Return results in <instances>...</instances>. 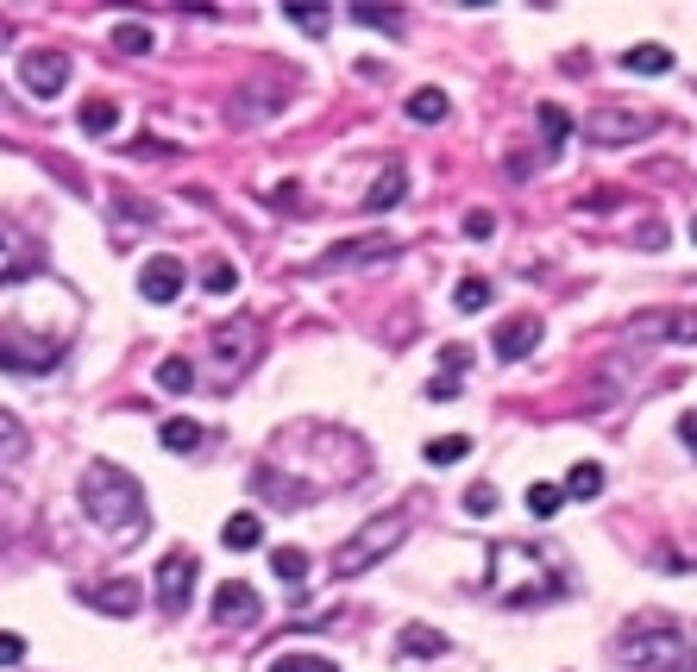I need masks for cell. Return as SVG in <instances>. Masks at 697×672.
<instances>
[{"instance_id": "1", "label": "cell", "mask_w": 697, "mask_h": 672, "mask_svg": "<svg viewBox=\"0 0 697 672\" xmlns=\"http://www.w3.org/2000/svg\"><path fill=\"white\" fill-rule=\"evenodd\" d=\"M82 516L95 521L107 540H138L145 528H152V509H145V490H138V478L126 472V465L114 459H89L82 465Z\"/></svg>"}, {"instance_id": "2", "label": "cell", "mask_w": 697, "mask_h": 672, "mask_svg": "<svg viewBox=\"0 0 697 672\" xmlns=\"http://www.w3.org/2000/svg\"><path fill=\"white\" fill-rule=\"evenodd\" d=\"M485 591L497 603H516V610H534V603H553L565 591V572L534 547V540H497L485 559Z\"/></svg>"}, {"instance_id": "3", "label": "cell", "mask_w": 697, "mask_h": 672, "mask_svg": "<svg viewBox=\"0 0 697 672\" xmlns=\"http://www.w3.org/2000/svg\"><path fill=\"white\" fill-rule=\"evenodd\" d=\"M616 672H697V648L673 616H628L616 634Z\"/></svg>"}, {"instance_id": "4", "label": "cell", "mask_w": 697, "mask_h": 672, "mask_svg": "<svg viewBox=\"0 0 697 672\" xmlns=\"http://www.w3.org/2000/svg\"><path fill=\"white\" fill-rule=\"evenodd\" d=\"M408 535V509H384V516H371L358 535L340 547V559H333V572L340 578H358V572H371L377 559H389V547Z\"/></svg>"}, {"instance_id": "5", "label": "cell", "mask_w": 697, "mask_h": 672, "mask_svg": "<svg viewBox=\"0 0 697 672\" xmlns=\"http://www.w3.org/2000/svg\"><path fill=\"white\" fill-rule=\"evenodd\" d=\"M252 359H258V321L252 314H232V321L214 333V384H239Z\"/></svg>"}, {"instance_id": "6", "label": "cell", "mask_w": 697, "mask_h": 672, "mask_svg": "<svg viewBox=\"0 0 697 672\" xmlns=\"http://www.w3.org/2000/svg\"><path fill=\"white\" fill-rule=\"evenodd\" d=\"M195 572H201L195 547H170V554L157 559V578H152L157 610H164V616H183V610H189V597H195Z\"/></svg>"}, {"instance_id": "7", "label": "cell", "mask_w": 697, "mask_h": 672, "mask_svg": "<svg viewBox=\"0 0 697 672\" xmlns=\"http://www.w3.org/2000/svg\"><path fill=\"white\" fill-rule=\"evenodd\" d=\"M63 365L58 340H32V333H13L0 327V371H20V378H44V371Z\"/></svg>"}, {"instance_id": "8", "label": "cell", "mask_w": 697, "mask_h": 672, "mask_svg": "<svg viewBox=\"0 0 697 672\" xmlns=\"http://www.w3.org/2000/svg\"><path fill=\"white\" fill-rule=\"evenodd\" d=\"M396 258V239L389 232H371V239H340L333 251L314 258V277H333V270H352V265H389Z\"/></svg>"}, {"instance_id": "9", "label": "cell", "mask_w": 697, "mask_h": 672, "mask_svg": "<svg viewBox=\"0 0 697 672\" xmlns=\"http://www.w3.org/2000/svg\"><path fill=\"white\" fill-rule=\"evenodd\" d=\"M39 265H44L39 239L13 220H0V283H25V277H39Z\"/></svg>"}, {"instance_id": "10", "label": "cell", "mask_w": 697, "mask_h": 672, "mask_svg": "<svg viewBox=\"0 0 697 672\" xmlns=\"http://www.w3.org/2000/svg\"><path fill=\"white\" fill-rule=\"evenodd\" d=\"M20 89L39 95V101L63 95V89H70V58H63V51H25L20 58Z\"/></svg>"}, {"instance_id": "11", "label": "cell", "mask_w": 697, "mask_h": 672, "mask_svg": "<svg viewBox=\"0 0 697 672\" xmlns=\"http://www.w3.org/2000/svg\"><path fill=\"white\" fill-rule=\"evenodd\" d=\"M584 133H591V145H635V138L654 133V114H622V107H597V114L584 120Z\"/></svg>"}, {"instance_id": "12", "label": "cell", "mask_w": 697, "mask_h": 672, "mask_svg": "<svg viewBox=\"0 0 697 672\" xmlns=\"http://www.w3.org/2000/svg\"><path fill=\"white\" fill-rule=\"evenodd\" d=\"M138 296H145V302H176V296H183V258H170V251L145 258V265H138Z\"/></svg>"}, {"instance_id": "13", "label": "cell", "mask_w": 697, "mask_h": 672, "mask_svg": "<svg viewBox=\"0 0 697 672\" xmlns=\"http://www.w3.org/2000/svg\"><path fill=\"white\" fill-rule=\"evenodd\" d=\"M258 610H264V603H258V591H252V585H239V578H227V585L214 591V616H220L227 629H246V622H258Z\"/></svg>"}, {"instance_id": "14", "label": "cell", "mask_w": 697, "mask_h": 672, "mask_svg": "<svg viewBox=\"0 0 697 672\" xmlns=\"http://www.w3.org/2000/svg\"><path fill=\"white\" fill-rule=\"evenodd\" d=\"M534 347H541V314H516V321L497 327V359H503V365L528 359Z\"/></svg>"}, {"instance_id": "15", "label": "cell", "mask_w": 697, "mask_h": 672, "mask_svg": "<svg viewBox=\"0 0 697 672\" xmlns=\"http://www.w3.org/2000/svg\"><path fill=\"white\" fill-rule=\"evenodd\" d=\"M220 547H227V554H258V547H264V516H258V509H232L227 528H220Z\"/></svg>"}, {"instance_id": "16", "label": "cell", "mask_w": 697, "mask_h": 672, "mask_svg": "<svg viewBox=\"0 0 697 672\" xmlns=\"http://www.w3.org/2000/svg\"><path fill=\"white\" fill-rule=\"evenodd\" d=\"M446 648H452V641H446L434 622H403V634H396V653H403V660H440Z\"/></svg>"}, {"instance_id": "17", "label": "cell", "mask_w": 697, "mask_h": 672, "mask_svg": "<svg viewBox=\"0 0 697 672\" xmlns=\"http://www.w3.org/2000/svg\"><path fill=\"white\" fill-rule=\"evenodd\" d=\"M403 195H408V164H384V170H377V183H371V195H365V208L371 214H389Z\"/></svg>"}, {"instance_id": "18", "label": "cell", "mask_w": 697, "mask_h": 672, "mask_svg": "<svg viewBox=\"0 0 697 672\" xmlns=\"http://www.w3.org/2000/svg\"><path fill=\"white\" fill-rule=\"evenodd\" d=\"M560 497H565V503H591V497H603V465H597V459H579L572 472H565Z\"/></svg>"}, {"instance_id": "19", "label": "cell", "mask_w": 697, "mask_h": 672, "mask_svg": "<svg viewBox=\"0 0 697 672\" xmlns=\"http://www.w3.org/2000/svg\"><path fill=\"white\" fill-rule=\"evenodd\" d=\"M20 459H25V422L0 409V478H7V472H20Z\"/></svg>"}, {"instance_id": "20", "label": "cell", "mask_w": 697, "mask_h": 672, "mask_svg": "<svg viewBox=\"0 0 697 672\" xmlns=\"http://www.w3.org/2000/svg\"><path fill=\"white\" fill-rule=\"evenodd\" d=\"M622 70H628V76H666V70H673V51H666V44H635V51H622Z\"/></svg>"}, {"instance_id": "21", "label": "cell", "mask_w": 697, "mask_h": 672, "mask_svg": "<svg viewBox=\"0 0 697 672\" xmlns=\"http://www.w3.org/2000/svg\"><path fill=\"white\" fill-rule=\"evenodd\" d=\"M446 114H452L446 89H415V95H408V120H415V126H440Z\"/></svg>"}, {"instance_id": "22", "label": "cell", "mask_w": 697, "mask_h": 672, "mask_svg": "<svg viewBox=\"0 0 697 672\" xmlns=\"http://www.w3.org/2000/svg\"><path fill=\"white\" fill-rule=\"evenodd\" d=\"M89 603H95V610H114V616H138V585L133 578H114V585H101Z\"/></svg>"}, {"instance_id": "23", "label": "cell", "mask_w": 697, "mask_h": 672, "mask_svg": "<svg viewBox=\"0 0 697 672\" xmlns=\"http://www.w3.org/2000/svg\"><path fill=\"white\" fill-rule=\"evenodd\" d=\"M157 446H170V453H195V446H201V422H189V415H170V422L157 427Z\"/></svg>"}, {"instance_id": "24", "label": "cell", "mask_w": 697, "mask_h": 672, "mask_svg": "<svg viewBox=\"0 0 697 672\" xmlns=\"http://www.w3.org/2000/svg\"><path fill=\"white\" fill-rule=\"evenodd\" d=\"M352 25H365V32H389V39H403L408 20L396 7H352Z\"/></svg>"}, {"instance_id": "25", "label": "cell", "mask_w": 697, "mask_h": 672, "mask_svg": "<svg viewBox=\"0 0 697 672\" xmlns=\"http://www.w3.org/2000/svg\"><path fill=\"white\" fill-rule=\"evenodd\" d=\"M534 120H541V138L553 145V152H560L565 138H572V114H565L560 101H541V107H534Z\"/></svg>"}, {"instance_id": "26", "label": "cell", "mask_w": 697, "mask_h": 672, "mask_svg": "<svg viewBox=\"0 0 697 672\" xmlns=\"http://www.w3.org/2000/svg\"><path fill=\"white\" fill-rule=\"evenodd\" d=\"M114 126H119L114 101H82V133H89V138H107Z\"/></svg>"}, {"instance_id": "27", "label": "cell", "mask_w": 697, "mask_h": 672, "mask_svg": "<svg viewBox=\"0 0 697 672\" xmlns=\"http://www.w3.org/2000/svg\"><path fill=\"white\" fill-rule=\"evenodd\" d=\"M459 459H471V441H465V434H434V441H427V465H459Z\"/></svg>"}, {"instance_id": "28", "label": "cell", "mask_w": 697, "mask_h": 672, "mask_svg": "<svg viewBox=\"0 0 697 672\" xmlns=\"http://www.w3.org/2000/svg\"><path fill=\"white\" fill-rule=\"evenodd\" d=\"M490 302V283L485 277H478V270H471V277H459V283H452V308H465V314H478V308Z\"/></svg>"}, {"instance_id": "29", "label": "cell", "mask_w": 697, "mask_h": 672, "mask_svg": "<svg viewBox=\"0 0 697 672\" xmlns=\"http://www.w3.org/2000/svg\"><path fill=\"white\" fill-rule=\"evenodd\" d=\"M114 51H126V58H145V51H152V32H145L138 20H119L114 25Z\"/></svg>"}, {"instance_id": "30", "label": "cell", "mask_w": 697, "mask_h": 672, "mask_svg": "<svg viewBox=\"0 0 697 672\" xmlns=\"http://www.w3.org/2000/svg\"><path fill=\"white\" fill-rule=\"evenodd\" d=\"M157 384L170 390V396H183V390L195 384V365L189 359H164V365H157Z\"/></svg>"}, {"instance_id": "31", "label": "cell", "mask_w": 697, "mask_h": 672, "mask_svg": "<svg viewBox=\"0 0 697 672\" xmlns=\"http://www.w3.org/2000/svg\"><path fill=\"white\" fill-rule=\"evenodd\" d=\"M271 572L283 578V585H295V578L309 572V554H302V547H277V554H271Z\"/></svg>"}, {"instance_id": "32", "label": "cell", "mask_w": 697, "mask_h": 672, "mask_svg": "<svg viewBox=\"0 0 697 672\" xmlns=\"http://www.w3.org/2000/svg\"><path fill=\"white\" fill-rule=\"evenodd\" d=\"M560 503H565V497H560V484H528V516H541V521H547V516H560Z\"/></svg>"}, {"instance_id": "33", "label": "cell", "mask_w": 697, "mask_h": 672, "mask_svg": "<svg viewBox=\"0 0 697 672\" xmlns=\"http://www.w3.org/2000/svg\"><path fill=\"white\" fill-rule=\"evenodd\" d=\"M271 672H340L333 660H321V653H277Z\"/></svg>"}, {"instance_id": "34", "label": "cell", "mask_w": 697, "mask_h": 672, "mask_svg": "<svg viewBox=\"0 0 697 672\" xmlns=\"http://www.w3.org/2000/svg\"><path fill=\"white\" fill-rule=\"evenodd\" d=\"M290 25L295 32H309V39H321V32L333 25V13L327 7H290Z\"/></svg>"}, {"instance_id": "35", "label": "cell", "mask_w": 697, "mask_h": 672, "mask_svg": "<svg viewBox=\"0 0 697 672\" xmlns=\"http://www.w3.org/2000/svg\"><path fill=\"white\" fill-rule=\"evenodd\" d=\"M465 516H497V490H490V484H471V490H465Z\"/></svg>"}, {"instance_id": "36", "label": "cell", "mask_w": 697, "mask_h": 672, "mask_svg": "<svg viewBox=\"0 0 697 672\" xmlns=\"http://www.w3.org/2000/svg\"><path fill=\"white\" fill-rule=\"evenodd\" d=\"M201 283H208L214 296H227V289L239 283V277H232V265H227V258H208V265H201Z\"/></svg>"}, {"instance_id": "37", "label": "cell", "mask_w": 697, "mask_h": 672, "mask_svg": "<svg viewBox=\"0 0 697 672\" xmlns=\"http://www.w3.org/2000/svg\"><path fill=\"white\" fill-rule=\"evenodd\" d=\"M465 371H471V352H465V347H446L440 352V378H459V384H465Z\"/></svg>"}, {"instance_id": "38", "label": "cell", "mask_w": 697, "mask_h": 672, "mask_svg": "<svg viewBox=\"0 0 697 672\" xmlns=\"http://www.w3.org/2000/svg\"><path fill=\"white\" fill-rule=\"evenodd\" d=\"M20 660H25V641L13 629H0V666H20Z\"/></svg>"}, {"instance_id": "39", "label": "cell", "mask_w": 697, "mask_h": 672, "mask_svg": "<svg viewBox=\"0 0 697 672\" xmlns=\"http://www.w3.org/2000/svg\"><path fill=\"white\" fill-rule=\"evenodd\" d=\"M490 227H497V220H490L485 208H471V214H465V232H471V239H490Z\"/></svg>"}, {"instance_id": "40", "label": "cell", "mask_w": 697, "mask_h": 672, "mask_svg": "<svg viewBox=\"0 0 697 672\" xmlns=\"http://www.w3.org/2000/svg\"><path fill=\"white\" fill-rule=\"evenodd\" d=\"M452 396H459V384H452V378H434V384H427V403H452Z\"/></svg>"}, {"instance_id": "41", "label": "cell", "mask_w": 697, "mask_h": 672, "mask_svg": "<svg viewBox=\"0 0 697 672\" xmlns=\"http://www.w3.org/2000/svg\"><path fill=\"white\" fill-rule=\"evenodd\" d=\"M678 441H691V446H697V415H685V422H678Z\"/></svg>"}, {"instance_id": "42", "label": "cell", "mask_w": 697, "mask_h": 672, "mask_svg": "<svg viewBox=\"0 0 697 672\" xmlns=\"http://www.w3.org/2000/svg\"><path fill=\"white\" fill-rule=\"evenodd\" d=\"M691 239H697V220H691Z\"/></svg>"}]
</instances>
